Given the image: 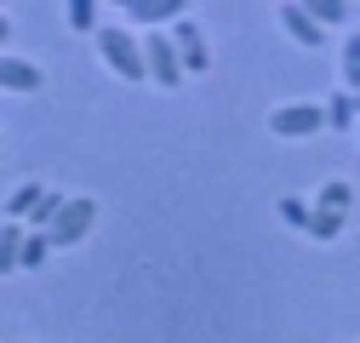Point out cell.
I'll return each mask as SVG.
<instances>
[{
	"instance_id": "cell-1",
	"label": "cell",
	"mask_w": 360,
	"mask_h": 343,
	"mask_svg": "<svg viewBox=\"0 0 360 343\" xmlns=\"http://www.w3.org/2000/svg\"><path fill=\"white\" fill-rule=\"evenodd\" d=\"M92 46H98V58H103L109 75H120V80H131V86H143V80H149V69H143V34H138V29H126V23H103V29L92 34Z\"/></svg>"
},
{
	"instance_id": "cell-2",
	"label": "cell",
	"mask_w": 360,
	"mask_h": 343,
	"mask_svg": "<svg viewBox=\"0 0 360 343\" xmlns=\"http://www.w3.org/2000/svg\"><path fill=\"white\" fill-rule=\"evenodd\" d=\"M143 69H149V86H155V92H177V86L189 80L184 58H177V40H172V29L143 34Z\"/></svg>"
},
{
	"instance_id": "cell-3",
	"label": "cell",
	"mask_w": 360,
	"mask_h": 343,
	"mask_svg": "<svg viewBox=\"0 0 360 343\" xmlns=\"http://www.w3.org/2000/svg\"><path fill=\"white\" fill-rule=\"evenodd\" d=\"M321 132H326V109L314 98L269 109V138H281V143H303V138H321Z\"/></svg>"
},
{
	"instance_id": "cell-4",
	"label": "cell",
	"mask_w": 360,
	"mask_h": 343,
	"mask_svg": "<svg viewBox=\"0 0 360 343\" xmlns=\"http://www.w3.org/2000/svg\"><path fill=\"white\" fill-rule=\"evenodd\" d=\"M92 229H98V200L92 195H69V206L58 212V224L46 229V240H52V252H63V246H80Z\"/></svg>"
},
{
	"instance_id": "cell-5",
	"label": "cell",
	"mask_w": 360,
	"mask_h": 343,
	"mask_svg": "<svg viewBox=\"0 0 360 343\" xmlns=\"http://www.w3.org/2000/svg\"><path fill=\"white\" fill-rule=\"evenodd\" d=\"M189 18L184 0H126V29L138 34H155V29H177Z\"/></svg>"
},
{
	"instance_id": "cell-6",
	"label": "cell",
	"mask_w": 360,
	"mask_h": 343,
	"mask_svg": "<svg viewBox=\"0 0 360 343\" xmlns=\"http://www.w3.org/2000/svg\"><path fill=\"white\" fill-rule=\"evenodd\" d=\"M0 92H18V98H34V92H46V69H40L34 58L0 52Z\"/></svg>"
},
{
	"instance_id": "cell-7",
	"label": "cell",
	"mask_w": 360,
	"mask_h": 343,
	"mask_svg": "<svg viewBox=\"0 0 360 343\" xmlns=\"http://www.w3.org/2000/svg\"><path fill=\"white\" fill-rule=\"evenodd\" d=\"M275 18H281V29H286V40H292V46H303V52L326 46V29L303 12V0H281V12H275Z\"/></svg>"
},
{
	"instance_id": "cell-8",
	"label": "cell",
	"mask_w": 360,
	"mask_h": 343,
	"mask_svg": "<svg viewBox=\"0 0 360 343\" xmlns=\"http://www.w3.org/2000/svg\"><path fill=\"white\" fill-rule=\"evenodd\" d=\"M172 40H177V58H184V69L189 75H206L212 69V46H206V34H200V23L195 18H184L172 29Z\"/></svg>"
},
{
	"instance_id": "cell-9",
	"label": "cell",
	"mask_w": 360,
	"mask_h": 343,
	"mask_svg": "<svg viewBox=\"0 0 360 343\" xmlns=\"http://www.w3.org/2000/svg\"><path fill=\"white\" fill-rule=\"evenodd\" d=\"M309 206H314V212H338V218H354V183H349V178H326L321 189H314Z\"/></svg>"
},
{
	"instance_id": "cell-10",
	"label": "cell",
	"mask_w": 360,
	"mask_h": 343,
	"mask_svg": "<svg viewBox=\"0 0 360 343\" xmlns=\"http://www.w3.org/2000/svg\"><path fill=\"white\" fill-rule=\"evenodd\" d=\"M23 240H29V224L0 218V275H23Z\"/></svg>"
},
{
	"instance_id": "cell-11",
	"label": "cell",
	"mask_w": 360,
	"mask_h": 343,
	"mask_svg": "<svg viewBox=\"0 0 360 343\" xmlns=\"http://www.w3.org/2000/svg\"><path fill=\"white\" fill-rule=\"evenodd\" d=\"M40 195H46V183H40V178H29V183H18V189L6 195V224H29V212L40 206Z\"/></svg>"
},
{
	"instance_id": "cell-12",
	"label": "cell",
	"mask_w": 360,
	"mask_h": 343,
	"mask_svg": "<svg viewBox=\"0 0 360 343\" xmlns=\"http://www.w3.org/2000/svg\"><path fill=\"white\" fill-rule=\"evenodd\" d=\"M321 109H326V132H338V138L360 126V115H354V98H349V92H332Z\"/></svg>"
},
{
	"instance_id": "cell-13",
	"label": "cell",
	"mask_w": 360,
	"mask_h": 343,
	"mask_svg": "<svg viewBox=\"0 0 360 343\" xmlns=\"http://www.w3.org/2000/svg\"><path fill=\"white\" fill-rule=\"evenodd\" d=\"M303 12L321 23V29H343L354 12H349V0H303Z\"/></svg>"
},
{
	"instance_id": "cell-14",
	"label": "cell",
	"mask_w": 360,
	"mask_h": 343,
	"mask_svg": "<svg viewBox=\"0 0 360 343\" xmlns=\"http://www.w3.org/2000/svg\"><path fill=\"white\" fill-rule=\"evenodd\" d=\"M343 229H349V218H338V212H314V206H309V229H303L309 240H321V246H332V240H338Z\"/></svg>"
},
{
	"instance_id": "cell-15",
	"label": "cell",
	"mask_w": 360,
	"mask_h": 343,
	"mask_svg": "<svg viewBox=\"0 0 360 343\" xmlns=\"http://www.w3.org/2000/svg\"><path fill=\"white\" fill-rule=\"evenodd\" d=\"M63 206H69V195H63V189H46V195H40V206L29 212V229H40V235H46V229L58 224V212H63Z\"/></svg>"
},
{
	"instance_id": "cell-16",
	"label": "cell",
	"mask_w": 360,
	"mask_h": 343,
	"mask_svg": "<svg viewBox=\"0 0 360 343\" xmlns=\"http://www.w3.org/2000/svg\"><path fill=\"white\" fill-rule=\"evenodd\" d=\"M69 29H80V34H98V29H103V18H98V0H69Z\"/></svg>"
},
{
	"instance_id": "cell-17",
	"label": "cell",
	"mask_w": 360,
	"mask_h": 343,
	"mask_svg": "<svg viewBox=\"0 0 360 343\" xmlns=\"http://www.w3.org/2000/svg\"><path fill=\"white\" fill-rule=\"evenodd\" d=\"M343 86H349V98L360 92V29L343 40Z\"/></svg>"
},
{
	"instance_id": "cell-18",
	"label": "cell",
	"mask_w": 360,
	"mask_h": 343,
	"mask_svg": "<svg viewBox=\"0 0 360 343\" xmlns=\"http://www.w3.org/2000/svg\"><path fill=\"white\" fill-rule=\"evenodd\" d=\"M46 257H52V240L40 235V229H29V240H23V275H34Z\"/></svg>"
},
{
	"instance_id": "cell-19",
	"label": "cell",
	"mask_w": 360,
	"mask_h": 343,
	"mask_svg": "<svg viewBox=\"0 0 360 343\" xmlns=\"http://www.w3.org/2000/svg\"><path fill=\"white\" fill-rule=\"evenodd\" d=\"M275 212H281V218H286L292 229H309V200H297V195H286V200H281Z\"/></svg>"
},
{
	"instance_id": "cell-20",
	"label": "cell",
	"mask_w": 360,
	"mask_h": 343,
	"mask_svg": "<svg viewBox=\"0 0 360 343\" xmlns=\"http://www.w3.org/2000/svg\"><path fill=\"white\" fill-rule=\"evenodd\" d=\"M0 46H12V18L0 12Z\"/></svg>"
},
{
	"instance_id": "cell-21",
	"label": "cell",
	"mask_w": 360,
	"mask_h": 343,
	"mask_svg": "<svg viewBox=\"0 0 360 343\" xmlns=\"http://www.w3.org/2000/svg\"><path fill=\"white\" fill-rule=\"evenodd\" d=\"M354 115H360V92H354Z\"/></svg>"
}]
</instances>
